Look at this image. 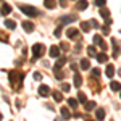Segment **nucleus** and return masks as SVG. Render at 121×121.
Listing matches in <instances>:
<instances>
[{
  "label": "nucleus",
  "mask_w": 121,
  "mask_h": 121,
  "mask_svg": "<svg viewBox=\"0 0 121 121\" xmlns=\"http://www.w3.org/2000/svg\"><path fill=\"white\" fill-rule=\"evenodd\" d=\"M95 58H97V61H99V63H105V61L108 60V56H107V53H105V52L99 53V55L95 56Z\"/></svg>",
  "instance_id": "nucleus-15"
},
{
  "label": "nucleus",
  "mask_w": 121,
  "mask_h": 121,
  "mask_svg": "<svg viewBox=\"0 0 121 121\" xmlns=\"http://www.w3.org/2000/svg\"><path fill=\"white\" fill-rule=\"evenodd\" d=\"M86 121H92V120H91V118H89V116H86Z\"/></svg>",
  "instance_id": "nucleus-41"
},
{
  "label": "nucleus",
  "mask_w": 121,
  "mask_h": 121,
  "mask_svg": "<svg viewBox=\"0 0 121 121\" xmlns=\"http://www.w3.org/2000/svg\"><path fill=\"white\" fill-rule=\"evenodd\" d=\"M78 34H79V29H76V28H69V29H66V36H68L69 39L78 37Z\"/></svg>",
  "instance_id": "nucleus-6"
},
{
  "label": "nucleus",
  "mask_w": 121,
  "mask_h": 121,
  "mask_svg": "<svg viewBox=\"0 0 121 121\" xmlns=\"http://www.w3.org/2000/svg\"><path fill=\"white\" fill-rule=\"evenodd\" d=\"M60 112H61V116H63V118H66V120H68V118L71 116V113H69V110H68L66 107H65V108H61Z\"/></svg>",
  "instance_id": "nucleus-26"
},
{
  "label": "nucleus",
  "mask_w": 121,
  "mask_h": 121,
  "mask_svg": "<svg viewBox=\"0 0 121 121\" xmlns=\"http://www.w3.org/2000/svg\"><path fill=\"white\" fill-rule=\"evenodd\" d=\"M94 42H95V44H97L99 47H102L103 50H107V44L103 42L102 36H99V34H95V36H94Z\"/></svg>",
  "instance_id": "nucleus-4"
},
{
  "label": "nucleus",
  "mask_w": 121,
  "mask_h": 121,
  "mask_svg": "<svg viewBox=\"0 0 121 121\" xmlns=\"http://www.w3.org/2000/svg\"><path fill=\"white\" fill-rule=\"evenodd\" d=\"M120 97H121V95H120Z\"/></svg>",
  "instance_id": "nucleus-46"
},
{
  "label": "nucleus",
  "mask_w": 121,
  "mask_h": 121,
  "mask_svg": "<svg viewBox=\"0 0 121 121\" xmlns=\"http://www.w3.org/2000/svg\"><path fill=\"white\" fill-rule=\"evenodd\" d=\"M118 74H120V76H121V68H120V69H118Z\"/></svg>",
  "instance_id": "nucleus-42"
},
{
  "label": "nucleus",
  "mask_w": 121,
  "mask_h": 121,
  "mask_svg": "<svg viewBox=\"0 0 121 121\" xmlns=\"http://www.w3.org/2000/svg\"><path fill=\"white\" fill-rule=\"evenodd\" d=\"M92 74L95 76V78H99V76H100V69H99V68H92Z\"/></svg>",
  "instance_id": "nucleus-32"
},
{
  "label": "nucleus",
  "mask_w": 121,
  "mask_h": 121,
  "mask_svg": "<svg viewBox=\"0 0 121 121\" xmlns=\"http://www.w3.org/2000/svg\"><path fill=\"white\" fill-rule=\"evenodd\" d=\"M34 79H36V81H40V79H42V74H40V73H34Z\"/></svg>",
  "instance_id": "nucleus-36"
},
{
  "label": "nucleus",
  "mask_w": 121,
  "mask_h": 121,
  "mask_svg": "<svg viewBox=\"0 0 121 121\" xmlns=\"http://www.w3.org/2000/svg\"><path fill=\"white\" fill-rule=\"evenodd\" d=\"M94 108H95V102H87L86 103V110H87V112H91Z\"/></svg>",
  "instance_id": "nucleus-28"
},
{
  "label": "nucleus",
  "mask_w": 121,
  "mask_h": 121,
  "mask_svg": "<svg viewBox=\"0 0 121 121\" xmlns=\"http://www.w3.org/2000/svg\"><path fill=\"white\" fill-rule=\"evenodd\" d=\"M61 89H63V91H65V92H68V91H69V89H71V87H69V84H61Z\"/></svg>",
  "instance_id": "nucleus-35"
},
{
  "label": "nucleus",
  "mask_w": 121,
  "mask_h": 121,
  "mask_svg": "<svg viewBox=\"0 0 121 121\" xmlns=\"http://www.w3.org/2000/svg\"><path fill=\"white\" fill-rule=\"evenodd\" d=\"M81 29H82L84 32H87V31L91 29V23H86V21H84V23H81Z\"/></svg>",
  "instance_id": "nucleus-27"
},
{
  "label": "nucleus",
  "mask_w": 121,
  "mask_h": 121,
  "mask_svg": "<svg viewBox=\"0 0 121 121\" xmlns=\"http://www.w3.org/2000/svg\"><path fill=\"white\" fill-rule=\"evenodd\" d=\"M76 19L78 18H76L74 15H69V16H61L60 23H61V24H69V23H74Z\"/></svg>",
  "instance_id": "nucleus-5"
},
{
  "label": "nucleus",
  "mask_w": 121,
  "mask_h": 121,
  "mask_svg": "<svg viewBox=\"0 0 121 121\" xmlns=\"http://www.w3.org/2000/svg\"><path fill=\"white\" fill-rule=\"evenodd\" d=\"M102 32L105 34V36H108V34H110V28H108V26H103V28H102Z\"/></svg>",
  "instance_id": "nucleus-33"
},
{
  "label": "nucleus",
  "mask_w": 121,
  "mask_h": 121,
  "mask_svg": "<svg viewBox=\"0 0 121 121\" xmlns=\"http://www.w3.org/2000/svg\"><path fill=\"white\" fill-rule=\"evenodd\" d=\"M89 66H91L89 60H87V58H82V60H81V68H82V69H89Z\"/></svg>",
  "instance_id": "nucleus-24"
},
{
  "label": "nucleus",
  "mask_w": 121,
  "mask_h": 121,
  "mask_svg": "<svg viewBox=\"0 0 121 121\" xmlns=\"http://www.w3.org/2000/svg\"><path fill=\"white\" fill-rule=\"evenodd\" d=\"M78 102H81V103H87V97H86V94H82V92H79L78 94Z\"/></svg>",
  "instance_id": "nucleus-22"
},
{
  "label": "nucleus",
  "mask_w": 121,
  "mask_h": 121,
  "mask_svg": "<svg viewBox=\"0 0 121 121\" xmlns=\"http://www.w3.org/2000/svg\"><path fill=\"white\" fill-rule=\"evenodd\" d=\"M23 78H24V74H23L21 71H18V69H15V71H10V73H8L10 84H11V87H13V89H16V91H19V87H21Z\"/></svg>",
  "instance_id": "nucleus-1"
},
{
  "label": "nucleus",
  "mask_w": 121,
  "mask_h": 121,
  "mask_svg": "<svg viewBox=\"0 0 121 121\" xmlns=\"http://www.w3.org/2000/svg\"><path fill=\"white\" fill-rule=\"evenodd\" d=\"M45 52V47L44 44H34L32 45V58H40Z\"/></svg>",
  "instance_id": "nucleus-3"
},
{
  "label": "nucleus",
  "mask_w": 121,
  "mask_h": 121,
  "mask_svg": "<svg viewBox=\"0 0 121 121\" xmlns=\"http://www.w3.org/2000/svg\"><path fill=\"white\" fill-rule=\"evenodd\" d=\"M23 29H24L26 32H32V31H34V24H32L31 21H23Z\"/></svg>",
  "instance_id": "nucleus-10"
},
{
  "label": "nucleus",
  "mask_w": 121,
  "mask_h": 121,
  "mask_svg": "<svg viewBox=\"0 0 121 121\" xmlns=\"http://www.w3.org/2000/svg\"><path fill=\"white\" fill-rule=\"evenodd\" d=\"M87 53H89V56H97V50H95V47H87Z\"/></svg>",
  "instance_id": "nucleus-25"
},
{
  "label": "nucleus",
  "mask_w": 121,
  "mask_h": 121,
  "mask_svg": "<svg viewBox=\"0 0 121 121\" xmlns=\"http://www.w3.org/2000/svg\"><path fill=\"white\" fill-rule=\"evenodd\" d=\"M105 74H107V78H113V74H115V68H113V65H107Z\"/></svg>",
  "instance_id": "nucleus-16"
},
{
  "label": "nucleus",
  "mask_w": 121,
  "mask_h": 121,
  "mask_svg": "<svg viewBox=\"0 0 121 121\" xmlns=\"http://www.w3.org/2000/svg\"><path fill=\"white\" fill-rule=\"evenodd\" d=\"M68 105L73 107V108H76V107H78V100H74V99H68Z\"/></svg>",
  "instance_id": "nucleus-31"
},
{
  "label": "nucleus",
  "mask_w": 121,
  "mask_h": 121,
  "mask_svg": "<svg viewBox=\"0 0 121 121\" xmlns=\"http://www.w3.org/2000/svg\"><path fill=\"white\" fill-rule=\"evenodd\" d=\"M65 63H66V56H61V58H58V60L55 61V66H53V69H60V68L65 65Z\"/></svg>",
  "instance_id": "nucleus-11"
},
{
  "label": "nucleus",
  "mask_w": 121,
  "mask_h": 121,
  "mask_svg": "<svg viewBox=\"0 0 121 121\" xmlns=\"http://www.w3.org/2000/svg\"><path fill=\"white\" fill-rule=\"evenodd\" d=\"M0 2H2V0H0Z\"/></svg>",
  "instance_id": "nucleus-45"
},
{
  "label": "nucleus",
  "mask_w": 121,
  "mask_h": 121,
  "mask_svg": "<svg viewBox=\"0 0 121 121\" xmlns=\"http://www.w3.org/2000/svg\"><path fill=\"white\" fill-rule=\"evenodd\" d=\"M19 10H21L24 15H28V16H37L39 15V10L34 8V7H31V5H19Z\"/></svg>",
  "instance_id": "nucleus-2"
},
{
  "label": "nucleus",
  "mask_w": 121,
  "mask_h": 121,
  "mask_svg": "<svg viewBox=\"0 0 121 121\" xmlns=\"http://www.w3.org/2000/svg\"><path fill=\"white\" fill-rule=\"evenodd\" d=\"M55 121H58V120H55Z\"/></svg>",
  "instance_id": "nucleus-44"
},
{
  "label": "nucleus",
  "mask_w": 121,
  "mask_h": 121,
  "mask_svg": "<svg viewBox=\"0 0 121 121\" xmlns=\"http://www.w3.org/2000/svg\"><path fill=\"white\" fill-rule=\"evenodd\" d=\"M60 48H61V50H68V45H66V44H61Z\"/></svg>",
  "instance_id": "nucleus-39"
},
{
  "label": "nucleus",
  "mask_w": 121,
  "mask_h": 121,
  "mask_svg": "<svg viewBox=\"0 0 121 121\" xmlns=\"http://www.w3.org/2000/svg\"><path fill=\"white\" fill-rule=\"evenodd\" d=\"M5 26L8 29H13L15 31V28H16V23L15 21H11V19H5Z\"/></svg>",
  "instance_id": "nucleus-20"
},
{
  "label": "nucleus",
  "mask_w": 121,
  "mask_h": 121,
  "mask_svg": "<svg viewBox=\"0 0 121 121\" xmlns=\"http://www.w3.org/2000/svg\"><path fill=\"white\" fill-rule=\"evenodd\" d=\"M110 87H112V91H115V92L121 91V84H120V82H116V81H113V82L110 84Z\"/></svg>",
  "instance_id": "nucleus-23"
},
{
  "label": "nucleus",
  "mask_w": 121,
  "mask_h": 121,
  "mask_svg": "<svg viewBox=\"0 0 121 121\" xmlns=\"http://www.w3.org/2000/svg\"><path fill=\"white\" fill-rule=\"evenodd\" d=\"M0 121H2V113H0Z\"/></svg>",
  "instance_id": "nucleus-43"
},
{
  "label": "nucleus",
  "mask_w": 121,
  "mask_h": 121,
  "mask_svg": "<svg viewBox=\"0 0 121 121\" xmlns=\"http://www.w3.org/2000/svg\"><path fill=\"white\" fill-rule=\"evenodd\" d=\"M55 78L56 79H63V78H65V73L60 71V69H55Z\"/></svg>",
  "instance_id": "nucleus-29"
},
{
  "label": "nucleus",
  "mask_w": 121,
  "mask_h": 121,
  "mask_svg": "<svg viewBox=\"0 0 121 121\" xmlns=\"http://www.w3.org/2000/svg\"><path fill=\"white\" fill-rule=\"evenodd\" d=\"M94 5H97V7L102 8L103 5H107V0H94Z\"/></svg>",
  "instance_id": "nucleus-30"
},
{
  "label": "nucleus",
  "mask_w": 121,
  "mask_h": 121,
  "mask_svg": "<svg viewBox=\"0 0 121 121\" xmlns=\"http://www.w3.org/2000/svg\"><path fill=\"white\" fill-rule=\"evenodd\" d=\"M60 2V7H66L68 5V0H58Z\"/></svg>",
  "instance_id": "nucleus-38"
},
{
  "label": "nucleus",
  "mask_w": 121,
  "mask_h": 121,
  "mask_svg": "<svg viewBox=\"0 0 121 121\" xmlns=\"http://www.w3.org/2000/svg\"><path fill=\"white\" fill-rule=\"evenodd\" d=\"M112 45H113V58H118V52H120V45L116 42V39H112Z\"/></svg>",
  "instance_id": "nucleus-9"
},
{
  "label": "nucleus",
  "mask_w": 121,
  "mask_h": 121,
  "mask_svg": "<svg viewBox=\"0 0 121 121\" xmlns=\"http://www.w3.org/2000/svg\"><path fill=\"white\" fill-rule=\"evenodd\" d=\"M87 5H89V3H87V0H79V2L76 3V7H78V10H81V11L87 8Z\"/></svg>",
  "instance_id": "nucleus-14"
},
{
  "label": "nucleus",
  "mask_w": 121,
  "mask_h": 121,
  "mask_svg": "<svg viewBox=\"0 0 121 121\" xmlns=\"http://www.w3.org/2000/svg\"><path fill=\"white\" fill-rule=\"evenodd\" d=\"M44 5H45V8L52 10V8H55L56 2H55V0H44Z\"/></svg>",
  "instance_id": "nucleus-17"
},
{
  "label": "nucleus",
  "mask_w": 121,
  "mask_h": 121,
  "mask_svg": "<svg viewBox=\"0 0 121 121\" xmlns=\"http://www.w3.org/2000/svg\"><path fill=\"white\" fill-rule=\"evenodd\" d=\"M0 13H2V15H8V13H11V5H8V3L2 5V8H0Z\"/></svg>",
  "instance_id": "nucleus-13"
},
{
  "label": "nucleus",
  "mask_w": 121,
  "mask_h": 121,
  "mask_svg": "<svg viewBox=\"0 0 121 121\" xmlns=\"http://www.w3.org/2000/svg\"><path fill=\"white\" fill-rule=\"evenodd\" d=\"M0 40H5V42H7L8 39H7V36H2V34H0Z\"/></svg>",
  "instance_id": "nucleus-40"
},
{
  "label": "nucleus",
  "mask_w": 121,
  "mask_h": 121,
  "mask_svg": "<svg viewBox=\"0 0 121 121\" xmlns=\"http://www.w3.org/2000/svg\"><path fill=\"white\" fill-rule=\"evenodd\" d=\"M95 118L99 121H102L103 118H105V110H103V108H97V110H95Z\"/></svg>",
  "instance_id": "nucleus-12"
},
{
  "label": "nucleus",
  "mask_w": 121,
  "mask_h": 121,
  "mask_svg": "<svg viewBox=\"0 0 121 121\" xmlns=\"http://www.w3.org/2000/svg\"><path fill=\"white\" fill-rule=\"evenodd\" d=\"M91 26H92V28H99V23H97L95 19H91Z\"/></svg>",
  "instance_id": "nucleus-37"
},
{
  "label": "nucleus",
  "mask_w": 121,
  "mask_h": 121,
  "mask_svg": "<svg viewBox=\"0 0 121 121\" xmlns=\"http://www.w3.org/2000/svg\"><path fill=\"white\" fill-rule=\"evenodd\" d=\"M81 84H82V76L78 74V73H74V86H76V87H79Z\"/></svg>",
  "instance_id": "nucleus-18"
},
{
  "label": "nucleus",
  "mask_w": 121,
  "mask_h": 121,
  "mask_svg": "<svg viewBox=\"0 0 121 121\" xmlns=\"http://www.w3.org/2000/svg\"><path fill=\"white\" fill-rule=\"evenodd\" d=\"M48 53H50V56H52V58H56V56L60 55V47L52 45V47H50V50H48Z\"/></svg>",
  "instance_id": "nucleus-8"
},
{
  "label": "nucleus",
  "mask_w": 121,
  "mask_h": 121,
  "mask_svg": "<svg viewBox=\"0 0 121 121\" xmlns=\"http://www.w3.org/2000/svg\"><path fill=\"white\" fill-rule=\"evenodd\" d=\"M60 36H61V26H58L55 29V37H60Z\"/></svg>",
  "instance_id": "nucleus-34"
},
{
  "label": "nucleus",
  "mask_w": 121,
  "mask_h": 121,
  "mask_svg": "<svg viewBox=\"0 0 121 121\" xmlns=\"http://www.w3.org/2000/svg\"><path fill=\"white\" fill-rule=\"evenodd\" d=\"M100 16H102L105 21H107V19H110V11H108L107 8H102V10H100Z\"/></svg>",
  "instance_id": "nucleus-19"
},
{
  "label": "nucleus",
  "mask_w": 121,
  "mask_h": 121,
  "mask_svg": "<svg viewBox=\"0 0 121 121\" xmlns=\"http://www.w3.org/2000/svg\"><path fill=\"white\" fill-rule=\"evenodd\" d=\"M48 94H50V87L48 86H40L39 87V95L40 97H48Z\"/></svg>",
  "instance_id": "nucleus-7"
},
{
  "label": "nucleus",
  "mask_w": 121,
  "mask_h": 121,
  "mask_svg": "<svg viewBox=\"0 0 121 121\" xmlns=\"http://www.w3.org/2000/svg\"><path fill=\"white\" fill-rule=\"evenodd\" d=\"M52 97L55 99V102H61L63 100V95L58 92V91H53V94H52Z\"/></svg>",
  "instance_id": "nucleus-21"
}]
</instances>
